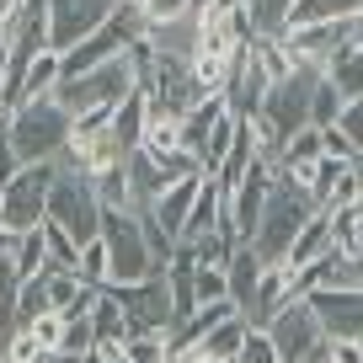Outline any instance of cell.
Masks as SVG:
<instances>
[{"label":"cell","mask_w":363,"mask_h":363,"mask_svg":"<svg viewBox=\"0 0 363 363\" xmlns=\"http://www.w3.org/2000/svg\"><path fill=\"white\" fill-rule=\"evenodd\" d=\"M262 251L251 246V240H235V251H230V305L240 310V315L251 320V305H257V284H262Z\"/></svg>","instance_id":"obj_13"},{"label":"cell","mask_w":363,"mask_h":363,"mask_svg":"<svg viewBox=\"0 0 363 363\" xmlns=\"http://www.w3.org/2000/svg\"><path fill=\"white\" fill-rule=\"evenodd\" d=\"M352 267H358V289H363V251H358V257H352Z\"/></svg>","instance_id":"obj_46"},{"label":"cell","mask_w":363,"mask_h":363,"mask_svg":"<svg viewBox=\"0 0 363 363\" xmlns=\"http://www.w3.org/2000/svg\"><path fill=\"white\" fill-rule=\"evenodd\" d=\"M246 331H251V320H246V315H230V320H219V326L208 331L198 347H203L214 363H235V352L246 347Z\"/></svg>","instance_id":"obj_22"},{"label":"cell","mask_w":363,"mask_h":363,"mask_svg":"<svg viewBox=\"0 0 363 363\" xmlns=\"http://www.w3.org/2000/svg\"><path fill=\"white\" fill-rule=\"evenodd\" d=\"M337 128H342V134H347V139H352V145H358V150H363V96H352V102H347V107H342V118H337Z\"/></svg>","instance_id":"obj_39"},{"label":"cell","mask_w":363,"mask_h":363,"mask_svg":"<svg viewBox=\"0 0 363 363\" xmlns=\"http://www.w3.org/2000/svg\"><path fill=\"white\" fill-rule=\"evenodd\" d=\"M139 150H150V155H171V150H182V118L177 113H160L155 102H150V113H145V145Z\"/></svg>","instance_id":"obj_24"},{"label":"cell","mask_w":363,"mask_h":363,"mask_svg":"<svg viewBox=\"0 0 363 363\" xmlns=\"http://www.w3.org/2000/svg\"><path fill=\"white\" fill-rule=\"evenodd\" d=\"M6 48H11V27H0V54H6Z\"/></svg>","instance_id":"obj_45"},{"label":"cell","mask_w":363,"mask_h":363,"mask_svg":"<svg viewBox=\"0 0 363 363\" xmlns=\"http://www.w3.org/2000/svg\"><path fill=\"white\" fill-rule=\"evenodd\" d=\"M0 128H6L11 150L33 166V160H59L69 150L75 113L59 96H33V102H16L11 113H0Z\"/></svg>","instance_id":"obj_1"},{"label":"cell","mask_w":363,"mask_h":363,"mask_svg":"<svg viewBox=\"0 0 363 363\" xmlns=\"http://www.w3.org/2000/svg\"><path fill=\"white\" fill-rule=\"evenodd\" d=\"M134 91H139V69H134V59H128V48H123L118 59L86 69V75H65L54 96L69 113H91V107H118L123 96H134Z\"/></svg>","instance_id":"obj_4"},{"label":"cell","mask_w":363,"mask_h":363,"mask_svg":"<svg viewBox=\"0 0 363 363\" xmlns=\"http://www.w3.org/2000/svg\"><path fill=\"white\" fill-rule=\"evenodd\" d=\"M0 113H6V54H0Z\"/></svg>","instance_id":"obj_44"},{"label":"cell","mask_w":363,"mask_h":363,"mask_svg":"<svg viewBox=\"0 0 363 363\" xmlns=\"http://www.w3.org/2000/svg\"><path fill=\"white\" fill-rule=\"evenodd\" d=\"M289 299H294V267L289 262H267L262 284H257V305H251V326H267L272 310H284Z\"/></svg>","instance_id":"obj_15"},{"label":"cell","mask_w":363,"mask_h":363,"mask_svg":"<svg viewBox=\"0 0 363 363\" xmlns=\"http://www.w3.org/2000/svg\"><path fill=\"white\" fill-rule=\"evenodd\" d=\"M65 326H69V315H65V310H48V315H38L27 331H33V337L43 342L48 352H59V342H65Z\"/></svg>","instance_id":"obj_38"},{"label":"cell","mask_w":363,"mask_h":363,"mask_svg":"<svg viewBox=\"0 0 363 363\" xmlns=\"http://www.w3.org/2000/svg\"><path fill=\"white\" fill-rule=\"evenodd\" d=\"M331 363H363V342H331Z\"/></svg>","instance_id":"obj_40"},{"label":"cell","mask_w":363,"mask_h":363,"mask_svg":"<svg viewBox=\"0 0 363 363\" xmlns=\"http://www.w3.org/2000/svg\"><path fill=\"white\" fill-rule=\"evenodd\" d=\"M80 278H86V284H96V289L113 284V257H107V240H102V235L80 246Z\"/></svg>","instance_id":"obj_30"},{"label":"cell","mask_w":363,"mask_h":363,"mask_svg":"<svg viewBox=\"0 0 363 363\" xmlns=\"http://www.w3.org/2000/svg\"><path fill=\"white\" fill-rule=\"evenodd\" d=\"M310 214H315V198H310L299 182H289V177L272 182L267 203H262V219H257V235H251V246L262 251V262H284Z\"/></svg>","instance_id":"obj_2"},{"label":"cell","mask_w":363,"mask_h":363,"mask_svg":"<svg viewBox=\"0 0 363 363\" xmlns=\"http://www.w3.org/2000/svg\"><path fill=\"white\" fill-rule=\"evenodd\" d=\"M326 155V128H315V123H305L299 134H289L284 139V166H299V160H320Z\"/></svg>","instance_id":"obj_28"},{"label":"cell","mask_w":363,"mask_h":363,"mask_svg":"<svg viewBox=\"0 0 363 363\" xmlns=\"http://www.w3.org/2000/svg\"><path fill=\"white\" fill-rule=\"evenodd\" d=\"M54 171L59 160H33V166H22L6 187H0V225L16 230V235H27V230H38L48 219V187H54Z\"/></svg>","instance_id":"obj_6"},{"label":"cell","mask_w":363,"mask_h":363,"mask_svg":"<svg viewBox=\"0 0 363 363\" xmlns=\"http://www.w3.org/2000/svg\"><path fill=\"white\" fill-rule=\"evenodd\" d=\"M320 75H326L331 86L347 96V102H352V96H363V43H347L326 69H320Z\"/></svg>","instance_id":"obj_23"},{"label":"cell","mask_w":363,"mask_h":363,"mask_svg":"<svg viewBox=\"0 0 363 363\" xmlns=\"http://www.w3.org/2000/svg\"><path fill=\"white\" fill-rule=\"evenodd\" d=\"M96 198H102V208H128L134 203V193H128V160L123 166H107V171H96Z\"/></svg>","instance_id":"obj_27"},{"label":"cell","mask_w":363,"mask_h":363,"mask_svg":"<svg viewBox=\"0 0 363 363\" xmlns=\"http://www.w3.org/2000/svg\"><path fill=\"white\" fill-rule=\"evenodd\" d=\"M145 6V22L160 27V22H177V16H193L198 11V0H139Z\"/></svg>","instance_id":"obj_37"},{"label":"cell","mask_w":363,"mask_h":363,"mask_svg":"<svg viewBox=\"0 0 363 363\" xmlns=\"http://www.w3.org/2000/svg\"><path fill=\"white\" fill-rule=\"evenodd\" d=\"M48 310H54V299H48V284H43V272H33V278L22 284V294H16V320H22V326H33V320L48 315Z\"/></svg>","instance_id":"obj_29"},{"label":"cell","mask_w":363,"mask_h":363,"mask_svg":"<svg viewBox=\"0 0 363 363\" xmlns=\"http://www.w3.org/2000/svg\"><path fill=\"white\" fill-rule=\"evenodd\" d=\"M107 289H113L118 305H123L128 331H171V326H177L166 272H155V278H139V284H107Z\"/></svg>","instance_id":"obj_8"},{"label":"cell","mask_w":363,"mask_h":363,"mask_svg":"<svg viewBox=\"0 0 363 363\" xmlns=\"http://www.w3.org/2000/svg\"><path fill=\"white\" fill-rule=\"evenodd\" d=\"M166 331H128L123 342V358L128 363H166Z\"/></svg>","instance_id":"obj_32"},{"label":"cell","mask_w":363,"mask_h":363,"mask_svg":"<svg viewBox=\"0 0 363 363\" xmlns=\"http://www.w3.org/2000/svg\"><path fill=\"white\" fill-rule=\"evenodd\" d=\"M91 347H96V326H91V315H69L65 342H59V352H69V358H86Z\"/></svg>","instance_id":"obj_35"},{"label":"cell","mask_w":363,"mask_h":363,"mask_svg":"<svg viewBox=\"0 0 363 363\" xmlns=\"http://www.w3.org/2000/svg\"><path fill=\"white\" fill-rule=\"evenodd\" d=\"M326 251H331V214H326V208H315V214H310L305 219V230H299V235H294V246H289V267H310V262H315V257H326Z\"/></svg>","instance_id":"obj_18"},{"label":"cell","mask_w":363,"mask_h":363,"mask_svg":"<svg viewBox=\"0 0 363 363\" xmlns=\"http://www.w3.org/2000/svg\"><path fill=\"white\" fill-rule=\"evenodd\" d=\"M198 38H203V16H177V22H160L150 27V43L155 54H171V59H193L198 54Z\"/></svg>","instance_id":"obj_17"},{"label":"cell","mask_w":363,"mask_h":363,"mask_svg":"<svg viewBox=\"0 0 363 363\" xmlns=\"http://www.w3.org/2000/svg\"><path fill=\"white\" fill-rule=\"evenodd\" d=\"M48 219H54V225H65L80 246L102 235L107 208H102V198H96V182H91L80 166H65V160H59L54 187H48Z\"/></svg>","instance_id":"obj_3"},{"label":"cell","mask_w":363,"mask_h":363,"mask_svg":"<svg viewBox=\"0 0 363 363\" xmlns=\"http://www.w3.org/2000/svg\"><path fill=\"white\" fill-rule=\"evenodd\" d=\"M235 363H284V358H278V347H272V337H267V326H251L246 331V347L235 352Z\"/></svg>","instance_id":"obj_36"},{"label":"cell","mask_w":363,"mask_h":363,"mask_svg":"<svg viewBox=\"0 0 363 363\" xmlns=\"http://www.w3.org/2000/svg\"><path fill=\"white\" fill-rule=\"evenodd\" d=\"M59 80H65V54H59V48H43V54L27 65V75H22V102H33V96H54Z\"/></svg>","instance_id":"obj_20"},{"label":"cell","mask_w":363,"mask_h":363,"mask_svg":"<svg viewBox=\"0 0 363 363\" xmlns=\"http://www.w3.org/2000/svg\"><path fill=\"white\" fill-rule=\"evenodd\" d=\"M43 246H48V267H69V272H80V240L69 235L65 225L43 219Z\"/></svg>","instance_id":"obj_26"},{"label":"cell","mask_w":363,"mask_h":363,"mask_svg":"<svg viewBox=\"0 0 363 363\" xmlns=\"http://www.w3.org/2000/svg\"><path fill=\"white\" fill-rule=\"evenodd\" d=\"M331 246H337L342 257H358L363 251V214H358V203L331 208Z\"/></svg>","instance_id":"obj_25"},{"label":"cell","mask_w":363,"mask_h":363,"mask_svg":"<svg viewBox=\"0 0 363 363\" xmlns=\"http://www.w3.org/2000/svg\"><path fill=\"white\" fill-rule=\"evenodd\" d=\"M11 251H16V230L0 225V257H11Z\"/></svg>","instance_id":"obj_43"},{"label":"cell","mask_w":363,"mask_h":363,"mask_svg":"<svg viewBox=\"0 0 363 363\" xmlns=\"http://www.w3.org/2000/svg\"><path fill=\"white\" fill-rule=\"evenodd\" d=\"M267 337H272V347H278V358H284V363H305V352L326 342V326H320L315 305H310L305 294H294L284 310H272Z\"/></svg>","instance_id":"obj_7"},{"label":"cell","mask_w":363,"mask_h":363,"mask_svg":"<svg viewBox=\"0 0 363 363\" xmlns=\"http://www.w3.org/2000/svg\"><path fill=\"white\" fill-rule=\"evenodd\" d=\"M203 177H208V171H193V177H182V182H171L166 193H160L155 203L145 208V214L155 219V225L166 230L171 240H182V230H187V214H193V198H198V187H203Z\"/></svg>","instance_id":"obj_12"},{"label":"cell","mask_w":363,"mask_h":363,"mask_svg":"<svg viewBox=\"0 0 363 363\" xmlns=\"http://www.w3.org/2000/svg\"><path fill=\"white\" fill-rule=\"evenodd\" d=\"M91 326H96V347H123V342H128V315H123V305H118L113 289L96 294V305H91Z\"/></svg>","instance_id":"obj_19"},{"label":"cell","mask_w":363,"mask_h":363,"mask_svg":"<svg viewBox=\"0 0 363 363\" xmlns=\"http://www.w3.org/2000/svg\"><path fill=\"white\" fill-rule=\"evenodd\" d=\"M166 187H171V182H166V171H160V160L150 155V150H134V155H128V193H134V203H128V208L145 214Z\"/></svg>","instance_id":"obj_16"},{"label":"cell","mask_w":363,"mask_h":363,"mask_svg":"<svg viewBox=\"0 0 363 363\" xmlns=\"http://www.w3.org/2000/svg\"><path fill=\"white\" fill-rule=\"evenodd\" d=\"M11 262H16V272H22V284L33 278V272H43V262H48V246H43V225H38V230H27V235H16V251H11Z\"/></svg>","instance_id":"obj_31"},{"label":"cell","mask_w":363,"mask_h":363,"mask_svg":"<svg viewBox=\"0 0 363 363\" xmlns=\"http://www.w3.org/2000/svg\"><path fill=\"white\" fill-rule=\"evenodd\" d=\"M102 240H107V257H113V284H139V278L160 272L155 251H150V235H145V219L134 208H107Z\"/></svg>","instance_id":"obj_5"},{"label":"cell","mask_w":363,"mask_h":363,"mask_svg":"<svg viewBox=\"0 0 363 363\" xmlns=\"http://www.w3.org/2000/svg\"><path fill=\"white\" fill-rule=\"evenodd\" d=\"M363 11V0H294L289 27H310V22H352Z\"/></svg>","instance_id":"obj_21"},{"label":"cell","mask_w":363,"mask_h":363,"mask_svg":"<svg viewBox=\"0 0 363 363\" xmlns=\"http://www.w3.org/2000/svg\"><path fill=\"white\" fill-rule=\"evenodd\" d=\"M305 299L315 305L331 342H363V289H320Z\"/></svg>","instance_id":"obj_10"},{"label":"cell","mask_w":363,"mask_h":363,"mask_svg":"<svg viewBox=\"0 0 363 363\" xmlns=\"http://www.w3.org/2000/svg\"><path fill=\"white\" fill-rule=\"evenodd\" d=\"M16 11H22V0H0V27H11Z\"/></svg>","instance_id":"obj_42"},{"label":"cell","mask_w":363,"mask_h":363,"mask_svg":"<svg viewBox=\"0 0 363 363\" xmlns=\"http://www.w3.org/2000/svg\"><path fill=\"white\" fill-rule=\"evenodd\" d=\"M267 86H272V75H267V65L257 59V48H240L235 69H230V86H225L230 113H235V118H257V113H262V96H267Z\"/></svg>","instance_id":"obj_11"},{"label":"cell","mask_w":363,"mask_h":363,"mask_svg":"<svg viewBox=\"0 0 363 363\" xmlns=\"http://www.w3.org/2000/svg\"><path fill=\"white\" fill-rule=\"evenodd\" d=\"M358 198H363V177H358V166H347L337 182H331V193L320 198V208L331 214V208H347V203H358Z\"/></svg>","instance_id":"obj_34"},{"label":"cell","mask_w":363,"mask_h":363,"mask_svg":"<svg viewBox=\"0 0 363 363\" xmlns=\"http://www.w3.org/2000/svg\"><path fill=\"white\" fill-rule=\"evenodd\" d=\"M214 230H230V225H225V182H219V177H203V187H198V198H193V214H187L182 240H203V235H214Z\"/></svg>","instance_id":"obj_14"},{"label":"cell","mask_w":363,"mask_h":363,"mask_svg":"<svg viewBox=\"0 0 363 363\" xmlns=\"http://www.w3.org/2000/svg\"><path fill=\"white\" fill-rule=\"evenodd\" d=\"M166 363H214V358H208V352L193 342V347H171V352H166Z\"/></svg>","instance_id":"obj_41"},{"label":"cell","mask_w":363,"mask_h":363,"mask_svg":"<svg viewBox=\"0 0 363 363\" xmlns=\"http://www.w3.org/2000/svg\"><path fill=\"white\" fill-rule=\"evenodd\" d=\"M113 11H118V0H48V38H54L59 54H69L80 38L96 33Z\"/></svg>","instance_id":"obj_9"},{"label":"cell","mask_w":363,"mask_h":363,"mask_svg":"<svg viewBox=\"0 0 363 363\" xmlns=\"http://www.w3.org/2000/svg\"><path fill=\"white\" fill-rule=\"evenodd\" d=\"M342 107H347V96H342L337 86H331L326 75H320V86H315V102H310V123L315 128H331L342 118Z\"/></svg>","instance_id":"obj_33"},{"label":"cell","mask_w":363,"mask_h":363,"mask_svg":"<svg viewBox=\"0 0 363 363\" xmlns=\"http://www.w3.org/2000/svg\"><path fill=\"white\" fill-rule=\"evenodd\" d=\"M358 214H363V198H358Z\"/></svg>","instance_id":"obj_47"}]
</instances>
